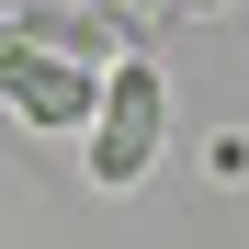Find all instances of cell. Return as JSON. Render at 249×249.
Returning a JSON list of instances; mask_svg holds the SVG:
<instances>
[{
  "instance_id": "1",
  "label": "cell",
  "mask_w": 249,
  "mask_h": 249,
  "mask_svg": "<svg viewBox=\"0 0 249 249\" xmlns=\"http://www.w3.org/2000/svg\"><path fill=\"white\" fill-rule=\"evenodd\" d=\"M159 136H170V79L147 57H113L102 91H91V124H79V159H91V193H136Z\"/></svg>"
},
{
  "instance_id": "2",
  "label": "cell",
  "mask_w": 249,
  "mask_h": 249,
  "mask_svg": "<svg viewBox=\"0 0 249 249\" xmlns=\"http://www.w3.org/2000/svg\"><path fill=\"white\" fill-rule=\"evenodd\" d=\"M91 57H68V46H46L34 23H0V102H12L34 136H79L91 124Z\"/></svg>"
}]
</instances>
